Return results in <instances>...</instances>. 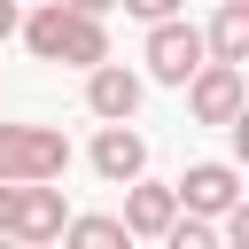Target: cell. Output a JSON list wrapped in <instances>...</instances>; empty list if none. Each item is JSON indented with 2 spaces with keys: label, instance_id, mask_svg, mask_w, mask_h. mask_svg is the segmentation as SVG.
I'll use <instances>...</instances> for the list:
<instances>
[{
  "label": "cell",
  "instance_id": "6da1fadb",
  "mask_svg": "<svg viewBox=\"0 0 249 249\" xmlns=\"http://www.w3.org/2000/svg\"><path fill=\"white\" fill-rule=\"evenodd\" d=\"M16 31H23V47H31L39 62H70V70H86V62H101V54H109L101 16H86V8H70V0H39Z\"/></svg>",
  "mask_w": 249,
  "mask_h": 249
},
{
  "label": "cell",
  "instance_id": "7a4b0ae2",
  "mask_svg": "<svg viewBox=\"0 0 249 249\" xmlns=\"http://www.w3.org/2000/svg\"><path fill=\"white\" fill-rule=\"evenodd\" d=\"M62 187L54 179H0V233L8 241H62Z\"/></svg>",
  "mask_w": 249,
  "mask_h": 249
},
{
  "label": "cell",
  "instance_id": "3957f363",
  "mask_svg": "<svg viewBox=\"0 0 249 249\" xmlns=\"http://www.w3.org/2000/svg\"><path fill=\"white\" fill-rule=\"evenodd\" d=\"M70 140L54 124H8L0 117V179H62Z\"/></svg>",
  "mask_w": 249,
  "mask_h": 249
},
{
  "label": "cell",
  "instance_id": "277c9868",
  "mask_svg": "<svg viewBox=\"0 0 249 249\" xmlns=\"http://www.w3.org/2000/svg\"><path fill=\"white\" fill-rule=\"evenodd\" d=\"M241 101H249V86H241V62H195V78H187V109H195V124H241Z\"/></svg>",
  "mask_w": 249,
  "mask_h": 249
},
{
  "label": "cell",
  "instance_id": "5b68a950",
  "mask_svg": "<svg viewBox=\"0 0 249 249\" xmlns=\"http://www.w3.org/2000/svg\"><path fill=\"white\" fill-rule=\"evenodd\" d=\"M195 62H202V31L179 23V16H156V23H148V78H156V86H187Z\"/></svg>",
  "mask_w": 249,
  "mask_h": 249
},
{
  "label": "cell",
  "instance_id": "8992f818",
  "mask_svg": "<svg viewBox=\"0 0 249 249\" xmlns=\"http://www.w3.org/2000/svg\"><path fill=\"white\" fill-rule=\"evenodd\" d=\"M86 109L101 117V124H117V117H132L140 109V70H124V62H86Z\"/></svg>",
  "mask_w": 249,
  "mask_h": 249
},
{
  "label": "cell",
  "instance_id": "52a82bcc",
  "mask_svg": "<svg viewBox=\"0 0 249 249\" xmlns=\"http://www.w3.org/2000/svg\"><path fill=\"white\" fill-rule=\"evenodd\" d=\"M93 171H101L109 187H124V179H140V171H148V140L132 132V117H117V124H101V132H93Z\"/></svg>",
  "mask_w": 249,
  "mask_h": 249
},
{
  "label": "cell",
  "instance_id": "ba28073f",
  "mask_svg": "<svg viewBox=\"0 0 249 249\" xmlns=\"http://www.w3.org/2000/svg\"><path fill=\"white\" fill-rule=\"evenodd\" d=\"M179 218V195L156 179H124V233L132 241H163V226Z\"/></svg>",
  "mask_w": 249,
  "mask_h": 249
},
{
  "label": "cell",
  "instance_id": "9c48e42d",
  "mask_svg": "<svg viewBox=\"0 0 249 249\" xmlns=\"http://www.w3.org/2000/svg\"><path fill=\"white\" fill-rule=\"evenodd\" d=\"M171 195H179V210H202V218H218V210L241 195V171H233V163H187V179H179Z\"/></svg>",
  "mask_w": 249,
  "mask_h": 249
},
{
  "label": "cell",
  "instance_id": "30bf717a",
  "mask_svg": "<svg viewBox=\"0 0 249 249\" xmlns=\"http://www.w3.org/2000/svg\"><path fill=\"white\" fill-rule=\"evenodd\" d=\"M202 54L210 62H249V0H218V16L202 31Z\"/></svg>",
  "mask_w": 249,
  "mask_h": 249
},
{
  "label": "cell",
  "instance_id": "8fae6325",
  "mask_svg": "<svg viewBox=\"0 0 249 249\" xmlns=\"http://www.w3.org/2000/svg\"><path fill=\"white\" fill-rule=\"evenodd\" d=\"M62 233L70 241H86V249H124L132 233H124V218H62Z\"/></svg>",
  "mask_w": 249,
  "mask_h": 249
},
{
  "label": "cell",
  "instance_id": "7c38bea8",
  "mask_svg": "<svg viewBox=\"0 0 249 249\" xmlns=\"http://www.w3.org/2000/svg\"><path fill=\"white\" fill-rule=\"evenodd\" d=\"M124 8H132L140 23H156V16H179V0H124Z\"/></svg>",
  "mask_w": 249,
  "mask_h": 249
},
{
  "label": "cell",
  "instance_id": "4fadbf2b",
  "mask_svg": "<svg viewBox=\"0 0 249 249\" xmlns=\"http://www.w3.org/2000/svg\"><path fill=\"white\" fill-rule=\"evenodd\" d=\"M16 23H23V8H16V0H0V39H16Z\"/></svg>",
  "mask_w": 249,
  "mask_h": 249
},
{
  "label": "cell",
  "instance_id": "5bb4252c",
  "mask_svg": "<svg viewBox=\"0 0 249 249\" xmlns=\"http://www.w3.org/2000/svg\"><path fill=\"white\" fill-rule=\"evenodd\" d=\"M70 8H86V16H101V8H117V0H70Z\"/></svg>",
  "mask_w": 249,
  "mask_h": 249
}]
</instances>
